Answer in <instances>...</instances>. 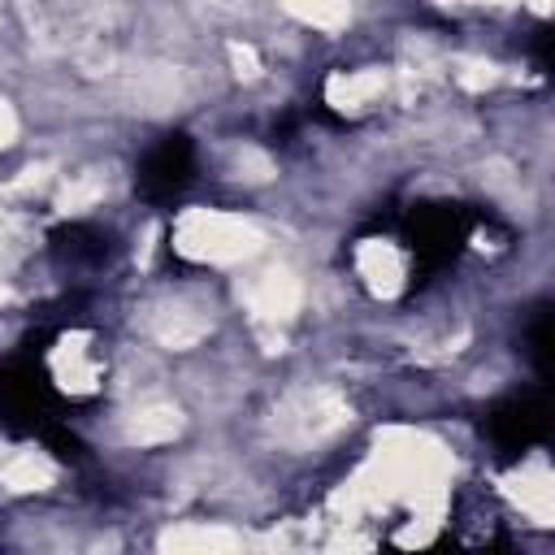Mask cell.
Segmentation results:
<instances>
[{"label":"cell","mask_w":555,"mask_h":555,"mask_svg":"<svg viewBox=\"0 0 555 555\" xmlns=\"http://www.w3.org/2000/svg\"><path fill=\"white\" fill-rule=\"evenodd\" d=\"M186 178H191V147L182 134H169L160 147H152L139 173L147 195H173L178 186H186Z\"/></svg>","instance_id":"cell-1"},{"label":"cell","mask_w":555,"mask_h":555,"mask_svg":"<svg viewBox=\"0 0 555 555\" xmlns=\"http://www.w3.org/2000/svg\"><path fill=\"white\" fill-rule=\"evenodd\" d=\"M494 429H499V438H507L512 447L533 442V438L542 434V408H538V399H529V395L512 399V403L494 416Z\"/></svg>","instance_id":"cell-2"}]
</instances>
